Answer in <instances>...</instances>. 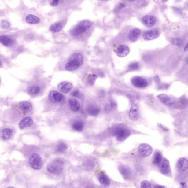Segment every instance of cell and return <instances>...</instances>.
Returning <instances> with one entry per match:
<instances>
[{"mask_svg": "<svg viewBox=\"0 0 188 188\" xmlns=\"http://www.w3.org/2000/svg\"><path fill=\"white\" fill-rule=\"evenodd\" d=\"M97 77V76L95 75L91 76L89 79L88 82L91 85H94Z\"/></svg>", "mask_w": 188, "mask_h": 188, "instance_id": "37", "label": "cell"}, {"mask_svg": "<svg viewBox=\"0 0 188 188\" xmlns=\"http://www.w3.org/2000/svg\"><path fill=\"white\" fill-rule=\"evenodd\" d=\"M33 124V120L30 117L27 116L23 119L20 122L19 126L21 129L31 126Z\"/></svg>", "mask_w": 188, "mask_h": 188, "instance_id": "17", "label": "cell"}, {"mask_svg": "<svg viewBox=\"0 0 188 188\" xmlns=\"http://www.w3.org/2000/svg\"><path fill=\"white\" fill-rule=\"evenodd\" d=\"M154 80L156 83H158L160 81L159 77L158 76H156L154 77Z\"/></svg>", "mask_w": 188, "mask_h": 188, "instance_id": "41", "label": "cell"}, {"mask_svg": "<svg viewBox=\"0 0 188 188\" xmlns=\"http://www.w3.org/2000/svg\"><path fill=\"white\" fill-rule=\"evenodd\" d=\"M63 28V25L60 23H56L51 25L50 28V30L51 32L53 33L59 32Z\"/></svg>", "mask_w": 188, "mask_h": 188, "instance_id": "28", "label": "cell"}, {"mask_svg": "<svg viewBox=\"0 0 188 188\" xmlns=\"http://www.w3.org/2000/svg\"><path fill=\"white\" fill-rule=\"evenodd\" d=\"M72 83L67 82H63L58 84L57 88L58 90L61 92L67 93L70 91L72 88Z\"/></svg>", "mask_w": 188, "mask_h": 188, "instance_id": "15", "label": "cell"}, {"mask_svg": "<svg viewBox=\"0 0 188 188\" xmlns=\"http://www.w3.org/2000/svg\"><path fill=\"white\" fill-rule=\"evenodd\" d=\"M116 104L113 101H111L105 106V109L107 110H110L111 109L116 108Z\"/></svg>", "mask_w": 188, "mask_h": 188, "instance_id": "35", "label": "cell"}, {"mask_svg": "<svg viewBox=\"0 0 188 188\" xmlns=\"http://www.w3.org/2000/svg\"><path fill=\"white\" fill-rule=\"evenodd\" d=\"M176 167L179 171H186L188 167L187 160L185 158H180L177 162Z\"/></svg>", "mask_w": 188, "mask_h": 188, "instance_id": "19", "label": "cell"}, {"mask_svg": "<svg viewBox=\"0 0 188 188\" xmlns=\"http://www.w3.org/2000/svg\"><path fill=\"white\" fill-rule=\"evenodd\" d=\"M87 113L91 116H96L99 113L100 110L98 107L94 106H90L87 108Z\"/></svg>", "mask_w": 188, "mask_h": 188, "instance_id": "29", "label": "cell"}, {"mask_svg": "<svg viewBox=\"0 0 188 188\" xmlns=\"http://www.w3.org/2000/svg\"><path fill=\"white\" fill-rule=\"evenodd\" d=\"M131 131L129 129L121 128L116 130L115 135L118 141L122 142L127 139L131 135Z\"/></svg>", "mask_w": 188, "mask_h": 188, "instance_id": "5", "label": "cell"}, {"mask_svg": "<svg viewBox=\"0 0 188 188\" xmlns=\"http://www.w3.org/2000/svg\"><path fill=\"white\" fill-rule=\"evenodd\" d=\"M184 52H187V44H186L185 48L184 49Z\"/></svg>", "mask_w": 188, "mask_h": 188, "instance_id": "43", "label": "cell"}, {"mask_svg": "<svg viewBox=\"0 0 188 188\" xmlns=\"http://www.w3.org/2000/svg\"><path fill=\"white\" fill-rule=\"evenodd\" d=\"M1 25L2 28L6 29L9 27L10 23L7 20H3L1 21Z\"/></svg>", "mask_w": 188, "mask_h": 188, "instance_id": "38", "label": "cell"}, {"mask_svg": "<svg viewBox=\"0 0 188 188\" xmlns=\"http://www.w3.org/2000/svg\"><path fill=\"white\" fill-rule=\"evenodd\" d=\"M130 52V49L127 46L122 45L119 46L116 50V54L120 57H125Z\"/></svg>", "mask_w": 188, "mask_h": 188, "instance_id": "13", "label": "cell"}, {"mask_svg": "<svg viewBox=\"0 0 188 188\" xmlns=\"http://www.w3.org/2000/svg\"><path fill=\"white\" fill-rule=\"evenodd\" d=\"M171 42L173 44L178 46H181L182 43V41L181 39L179 38H174L171 40Z\"/></svg>", "mask_w": 188, "mask_h": 188, "instance_id": "33", "label": "cell"}, {"mask_svg": "<svg viewBox=\"0 0 188 188\" xmlns=\"http://www.w3.org/2000/svg\"><path fill=\"white\" fill-rule=\"evenodd\" d=\"M99 182L102 185L105 187H108L110 185V179L106 175H102L98 178Z\"/></svg>", "mask_w": 188, "mask_h": 188, "instance_id": "25", "label": "cell"}, {"mask_svg": "<svg viewBox=\"0 0 188 188\" xmlns=\"http://www.w3.org/2000/svg\"><path fill=\"white\" fill-rule=\"evenodd\" d=\"M29 164L32 168L40 169L43 167V160L39 154L35 153L30 157Z\"/></svg>", "mask_w": 188, "mask_h": 188, "instance_id": "4", "label": "cell"}, {"mask_svg": "<svg viewBox=\"0 0 188 188\" xmlns=\"http://www.w3.org/2000/svg\"><path fill=\"white\" fill-rule=\"evenodd\" d=\"M84 127V124L83 122L81 121H76L72 125V128L74 130L78 131H81L83 130Z\"/></svg>", "mask_w": 188, "mask_h": 188, "instance_id": "30", "label": "cell"}, {"mask_svg": "<svg viewBox=\"0 0 188 188\" xmlns=\"http://www.w3.org/2000/svg\"><path fill=\"white\" fill-rule=\"evenodd\" d=\"M20 109L24 112H30L32 110V106L30 102L23 101L19 105Z\"/></svg>", "mask_w": 188, "mask_h": 188, "instance_id": "23", "label": "cell"}, {"mask_svg": "<svg viewBox=\"0 0 188 188\" xmlns=\"http://www.w3.org/2000/svg\"><path fill=\"white\" fill-rule=\"evenodd\" d=\"M25 21L27 23L31 24H36L39 23L41 21L39 18L33 14H28L25 18Z\"/></svg>", "mask_w": 188, "mask_h": 188, "instance_id": "21", "label": "cell"}, {"mask_svg": "<svg viewBox=\"0 0 188 188\" xmlns=\"http://www.w3.org/2000/svg\"><path fill=\"white\" fill-rule=\"evenodd\" d=\"M138 151L142 156L146 157L152 154L153 149L152 147L148 144L143 143L138 147Z\"/></svg>", "mask_w": 188, "mask_h": 188, "instance_id": "6", "label": "cell"}, {"mask_svg": "<svg viewBox=\"0 0 188 188\" xmlns=\"http://www.w3.org/2000/svg\"><path fill=\"white\" fill-rule=\"evenodd\" d=\"M67 146L64 143H60L57 148V151L58 152H63L66 150Z\"/></svg>", "mask_w": 188, "mask_h": 188, "instance_id": "32", "label": "cell"}, {"mask_svg": "<svg viewBox=\"0 0 188 188\" xmlns=\"http://www.w3.org/2000/svg\"><path fill=\"white\" fill-rule=\"evenodd\" d=\"M40 88L38 86L31 87L27 89V92L29 94L35 95L38 94L40 92Z\"/></svg>", "mask_w": 188, "mask_h": 188, "instance_id": "31", "label": "cell"}, {"mask_svg": "<svg viewBox=\"0 0 188 188\" xmlns=\"http://www.w3.org/2000/svg\"><path fill=\"white\" fill-rule=\"evenodd\" d=\"M118 169L124 178L126 179L130 178L132 174V171L129 167L125 165H120Z\"/></svg>", "mask_w": 188, "mask_h": 188, "instance_id": "16", "label": "cell"}, {"mask_svg": "<svg viewBox=\"0 0 188 188\" xmlns=\"http://www.w3.org/2000/svg\"><path fill=\"white\" fill-rule=\"evenodd\" d=\"M72 95L75 97H78L80 96V92L77 90H74L72 93Z\"/></svg>", "mask_w": 188, "mask_h": 188, "instance_id": "40", "label": "cell"}, {"mask_svg": "<svg viewBox=\"0 0 188 188\" xmlns=\"http://www.w3.org/2000/svg\"><path fill=\"white\" fill-rule=\"evenodd\" d=\"M154 188H165V187L163 186L157 185L155 186Z\"/></svg>", "mask_w": 188, "mask_h": 188, "instance_id": "42", "label": "cell"}, {"mask_svg": "<svg viewBox=\"0 0 188 188\" xmlns=\"http://www.w3.org/2000/svg\"><path fill=\"white\" fill-rule=\"evenodd\" d=\"M68 104L69 107L72 111L76 112L79 110L80 105L78 100L73 98H70L69 100Z\"/></svg>", "mask_w": 188, "mask_h": 188, "instance_id": "22", "label": "cell"}, {"mask_svg": "<svg viewBox=\"0 0 188 188\" xmlns=\"http://www.w3.org/2000/svg\"><path fill=\"white\" fill-rule=\"evenodd\" d=\"M83 55L79 53H74L71 56L68 62L65 64V68L69 71L77 70L83 64Z\"/></svg>", "mask_w": 188, "mask_h": 188, "instance_id": "1", "label": "cell"}, {"mask_svg": "<svg viewBox=\"0 0 188 188\" xmlns=\"http://www.w3.org/2000/svg\"><path fill=\"white\" fill-rule=\"evenodd\" d=\"M150 182L146 180L143 181L140 184V188H151Z\"/></svg>", "mask_w": 188, "mask_h": 188, "instance_id": "36", "label": "cell"}, {"mask_svg": "<svg viewBox=\"0 0 188 188\" xmlns=\"http://www.w3.org/2000/svg\"><path fill=\"white\" fill-rule=\"evenodd\" d=\"M161 163L160 168V172L163 175L167 174L171 171L170 165L168 160L164 158Z\"/></svg>", "mask_w": 188, "mask_h": 188, "instance_id": "18", "label": "cell"}, {"mask_svg": "<svg viewBox=\"0 0 188 188\" xmlns=\"http://www.w3.org/2000/svg\"><path fill=\"white\" fill-rule=\"evenodd\" d=\"M86 188H95L94 187H92V186H87V187Z\"/></svg>", "mask_w": 188, "mask_h": 188, "instance_id": "44", "label": "cell"}, {"mask_svg": "<svg viewBox=\"0 0 188 188\" xmlns=\"http://www.w3.org/2000/svg\"><path fill=\"white\" fill-rule=\"evenodd\" d=\"M83 167L87 170H90L94 168L95 166V164L92 160H86L83 163Z\"/></svg>", "mask_w": 188, "mask_h": 188, "instance_id": "27", "label": "cell"}, {"mask_svg": "<svg viewBox=\"0 0 188 188\" xmlns=\"http://www.w3.org/2000/svg\"><path fill=\"white\" fill-rule=\"evenodd\" d=\"M0 82H1V79H0Z\"/></svg>", "mask_w": 188, "mask_h": 188, "instance_id": "47", "label": "cell"}, {"mask_svg": "<svg viewBox=\"0 0 188 188\" xmlns=\"http://www.w3.org/2000/svg\"><path fill=\"white\" fill-rule=\"evenodd\" d=\"M12 39L9 36L5 35L0 36V43L6 46H10L13 44Z\"/></svg>", "mask_w": 188, "mask_h": 188, "instance_id": "24", "label": "cell"}, {"mask_svg": "<svg viewBox=\"0 0 188 188\" xmlns=\"http://www.w3.org/2000/svg\"><path fill=\"white\" fill-rule=\"evenodd\" d=\"M157 97L162 103L166 105L171 106L175 103L174 100L166 94H160L158 95Z\"/></svg>", "mask_w": 188, "mask_h": 188, "instance_id": "14", "label": "cell"}, {"mask_svg": "<svg viewBox=\"0 0 188 188\" xmlns=\"http://www.w3.org/2000/svg\"><path fill=\"white\" fill-rule=\"evenodd\" d=\"M59 3V1L58 0H53L50 1V4L51 6L55 7L57 6Z\"/></svg>", "mask_w": 188, "mask_h": 188, "instance_id": "39", "label": "cell"}, {"mask_svg": "<svg viewBox=\"0 0 188 188\" xmlns=\"http://www.w3.org/2000/svg\"><path fill=\"white\" fill-rule=\"evenodd\" d=\"M141 35V31L139 29L134 28L131 29L128 34V38L132 42L137 41Z\"/></svg>", "mask_w": 188, "mask_h": 188, "instance_id": "12", "label": "cell"}, {"mask_svg": "<svg viewBox=\"0 0 188 188\" xmlns=\"http://www.w3.org/2000/svg\"><path fill=\"white\" fill-rule=\"evenodd\" d=\"M64 162L60 159H56L48 164L47 167V171L54 174H58L63 171Z\"/></svg>", "mask_w": 188, "mask_h": 188, "instance_id": "3", "label": "cell"}, {"mask_svg": "<svg viewBox=\"0 0 188 188\" xmlns=\"http://www.w3.org/2000/svg\"><path fill=\"white\" fill-rule=\"evenodd\" d=\"M159 31L156 29L146 31L143 34V37L146 41H150L158 37Z\"/></svg>", "mask_w": 188, "mask_h": 188, "instance_id": "9", "label": "cell"}, {"mask_svg": "<svg viewBox=\"0 0 188 188\" xmlns=\"http://www.w3.org/2000/svg\"><path fill=\"white\" fill-rule=\"evenodd\" d=\"M92 23L88 20L82 21L78 24L71 31V34L72 36H78L84 33L92 26Z\"/></svg>", "mask_w": 188, "mask_h": 188, "instance_id": "2", "label": "cell"}, {"mask_svg": "<svg viewBox=\"0 0 188 188\" xmlns=\"http://www.w3.org/2000/svg\"><path fill=\"white\" fill-rule=\"evenodd\" d=\"M131 82L135 87L138 88H144L147 86L148 83L146 80L141 76H136L133 77Z\"/></svg>", "mask_w": 188, "mask_h": 188, "instance_id": "8", "label": "cell"}, {"mask_svg": "<svg viewBox=\"0 0 188 188\" xmlns=\"http://www.w3.org/2000/svg\"><path fill=\"white\" fill-rule=\"evenodd\" d=\"M162 156L161 152L157 151L155 152L153 162L155 165L158 166L161 164L162 161Z\"/></svg>", "mask_w": 188, "mask_h": 188, "instance_id": "26", "label": "cell"}, {"mask_svg": "<svg viewBox=\"0 0 188 188\" xmlns=\"http://www.w3.org/2000/svg\"><path fill=\"white\" fill-rule=\"evenodd\" d=\"M182 188H186V187H184L183 186V187H182Z\"/></svg>", "mask_w": 188, "mask_h": 188, "instance_id": "46", "label": "cell"}, {"mask_svg": "<svg viewBox=\"0 0 188 188\" xmlns=\"http://www.w3.org/2000/svg\"><path fill=\"white\" fill-rule=\"evenodd\" d=\"M140 116L139 107L138 104L134 102L132 104L129 113V116L131 120L136 121L138 120Z\"/></svg>", "mask_w": 188, "mask_h": 188, "instance_id": "7", "label": "cell"}, {"mask_svg": "<svg viewBox=\"0 0 188 188\" xmlns=\"http://www.w3.org/2000/svg\"><path fill=\"white\" fill-rule=\"evenodd\" d=\"M139 67V65L138 63H133L129 65L128 68L131 70L135 71L138 70Z\"/></svg>", "mask_w": 188, "mask_h": 188, "instance_id": "34", "label": "cell"}, {"mask_svg": "<svg viewBox=\"0 0 188 188\" xmlns=\"http://www.w3.org/2000/svg\"><path fill=\"white\" fill-rule=\"evenodd\" d=\"M48 98L53 103L60 102L63 100V96L61 93L56 91H52L49 94Z\"/></svg>", "mask_w": 188, "mask_h": 188, "instance_id": "11", "label": "cell"}, {"mask_svg": "<svg viewBox=\"0 0 188 188\" xmlns=\"http://www.w3.org/2000/svg\"><path fill=\"white\" fill-rule=\"evenodd\" d=\"M142 22L145 26L150 28L154 26L156 24L157 20L154 16L146 15L142 18Z\"/></svg>", "mask_w": 188, "mask_h": 188, "instance_id": "10", "label": "cell"}, {"mask_svg": "<svg viewBox=\"0 0 188 188\" xmlns=\"http://www.w3.org/2000/svg\"><path fill=\"white\" fill-rule=\"evenodd\" d=\"M13 134V131L10 128H4L0 132V137L2 140H7L10 139Z\"/></svg>", "mask_w": 188, "mask_h": 188, "instance_id": "20", "label": "cell"}, {"mask_svg": "<svg viewBox=\"0 0 188 188\" xmlns=\"http://www.w3.org/2000/svg\"><path fill=\"white\" fill-rule=\"evenodd\" d=\"M7 188H14L13 187H7Z\"/></svg>", "mask_w": 188, "mask_h": 188, "instance_id": "45", "label": "cell"}]
</instances>
